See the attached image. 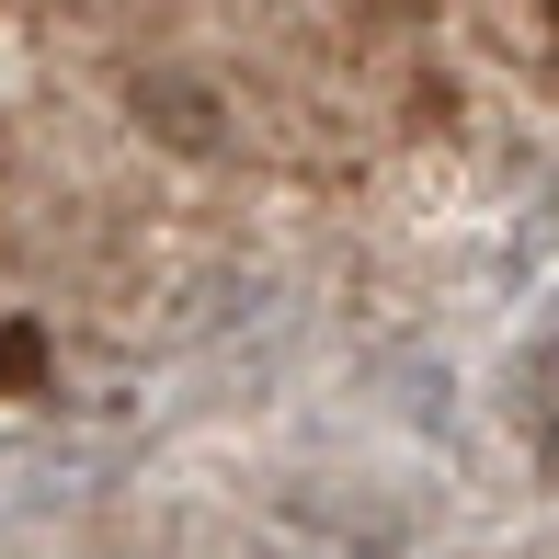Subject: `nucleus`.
<instances>
[{
    "instance_id": "3",
    "label": "nucleus",
    "mask_w": 559,
    "mask_h": 559,
    "mask_svg": "<svg viewBox=\"0 0 559 559\" xmlns=\"http://www.w3.org/2000/svg\"><path fill=\"white\" fill-rule=\"evenodd\" d=\"M0 389H12V400L46 389V332H35V320H0Z\"/></svg>"
},
{
    "instance_id": "2",
    "label": "nucleus",
    "mask_w": 559,
    "mask_h": 559,
    "mask_svg": "<svg viewBox=\"0 0 559 559\" xmlns=\"http://www.w3.org/2000/svg\"><path fill=\"white\" fill-rule=\"evenodd\" d=\"M525 412H537V435H548V456H559V320L537 332V354H525Z\"/></svg>"
},
{
    "instance_id": "4",
    "label": "nucleus",
    "mask_w": 559,
    "mask_h": 559,
    "mask_svg": "<svg viewBox=\"0 0 559 559\" xmlns=\"http://www.w3.org/2000/svg\"><path fill=\"white\" fill-rule=\"evenodd\" d=\"M548 12H559V0H548Z\"/></svg>"
},
{
    "instance_id": "1",
    "label": "nucleus",
    "mask_w": 559,
    "mask_h": 559,
    "mask_svg": "<svg viewBox=\"0 0 559 559\" xmlns=\"http://www.w3.org/2000/svg\"><path fill=\"white\" fill-rule=\"evenodd\" d=\"M138 115L160 126L171 148H217V104H206L194 81H138Z\"/></svg>"
}]
</instances>
